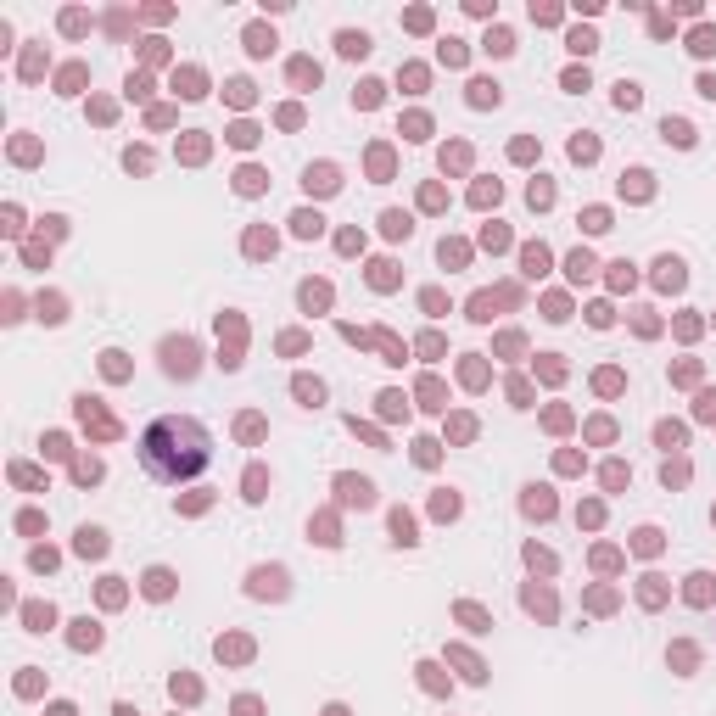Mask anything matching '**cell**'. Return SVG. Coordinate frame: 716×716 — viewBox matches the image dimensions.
<instances>
[{"label":"cell","mask_w":716,"mask_h":716,"mask_svg":"<svg viewBox=\"0 0 716 716\" xmlns=\"http://www.w3.org/2000/svg\"><path fill=\"white\" fill-rule=\"evenodd\" d=\"M140 464H146L151 482H168V487L196 482L213 464V437L191 414H163V420L146 425V437H140Z\"/></svg>","instance_id":"obj_1"},{"label":"cell","mask_w":716,"mask_h":716,"mask_svg":"<svg viewBox=\"0 0 716 716\" xmlns=\"http://www.w3.org/2000/svg\"><path fill=\"white\" fill-rule=\"evenodd\" d=\"M163 353H168V375H191L196 369V347L191 342H168Z\"/></svg>","instance_id":"obj_2"},{"label":"cell","mask_w":716,"mask_h":716,"mask_svg":"<svg viewBox=\"0 0 716 716\" xmlns=\"http://www.w3.org/2000/svg\"><path fill=\"white\" fill-rule=\"evenodd\" d=\"M336 487H342V498H347V504H369V498H375V487H369V482H353V476H342Z\"/></svg>","instance_id":"obj_3"},{"label":"cell","mask_w":716,"mask_h":716,"mask_svg":"<svg viewBox=\"0 0 716 716\" xmlns=\"http://www.w3.org/2000/svg\"><path fill=\"white\" fill-rule=\"evenodd\" d=\"M252 587L258 593H286V571H252Z\"/></svg>","instance_id":"obj_4"},{"label":"cell","mask_w":716,"mask_h":716,"mask_svg":"<svg viewBox=\"0 0 716 716\" xmlns=\"http://www.w3.org/2000/svg\"><path fill=\"white\" fill-rule=\"evenodd\" d=\"M336 45H342V56H364V51H369V34H342Z\"/></svg>","instance_id":"obj_5"},{"label":"cell","mask_w":716,"mask_h":716,"mask_svg":"<svg viewBox=\"0 0 716 716\" xmlns=\"http://www.w3.org/2000/svg\"><path fill=\"white\" fill-rule=\"evenodd\" d=\"M79 549H84V554H101V549H106V532L84 526V532H79Z\"/></svg>","instance_id":"obj_6"},{"label":"cell","mask_w":716,"mask_h":716,"mask_svg":"<svg viewBox=\"0 0 716 716\" xmlns=\"http://www.w3.org/2000/svg\"><path fill=\"white\" fill-rule=\"evenodd\" d=\"M392 532H397V543H414V521H409V515H403V509H397V515H392Z\"/></svg>","instance_id":"obj_7"},{"label":"cell","mask_w":716,"mask_h":716,"mask_svg":"<svg viewBox=\"0 0 716 716\" xmlns=\"http://www.w3.org/2000/svg\"><path fill=\"white\" fill-rule=\"evenodd\" d=\"M297 397H308V409H319V397H325V387H319V381H297Z\"/></svg>","instance_id":"obj_8"},{"label":"cell","mask_w":716,"mask_h":716,"mask_svg":"<svg viewBox=\"0 0 716 716\" xmlns=\"http://www.w3.org/2000/svg\"><path fill=\"white\" fill-rule=\"evenodd\" d=\"M73 644H90V650H96V644H101V632H96V621H79V632H73Z\"/></svg>","instance_id":"obj_9"},{"label":"cell","mask_w":716,"mask_h":716,"mask_svg":"<svg viewBox=\"0 0 716 716\" xmlns=\"http://www.w3.org/2000/svg\"><path fill=\"white\" fill-rule=\"evenodd\" d=\"M387 235H409V219H403V213H387Z\"/></svg>","instance_id":"obj_10"},{"label":"cell","mask_w":716,"mask_h":716,"mask_svg":"<svg viewBox=\"0 0 716 716\" xmlns=\"http://www.w3.org/2000/svg\"><path fill=\"white\" fill-rule=\"evenodd\" d=\"M146 587H151V593L163 599V593H168V571H151V577H146Z\"/></svg>","instance_id":"obj_11"}]
</instances>
